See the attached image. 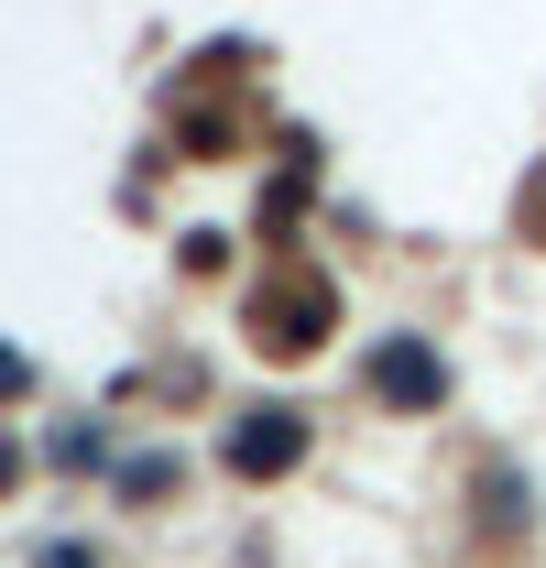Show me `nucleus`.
Wrapping results in <instances>:
<instances>
[{
  "mask_svg": "<svg viewBox=\"0 0 546 568\" xmlns=\"http://www.w3.org/2000/svg\"><path fill=\"white\" fill-rule=\"evenodd\" d=\"M44 568H99V558H88L77 536H55V547H44Z\"/></svg>",
  "mask_w": 546,
  "mask_h": 568,
  "instance_id": "nucleus-7",
  "label": "nucleus"
},
{
  "mask_svg": "<svg viewBox=\"0 0 546 568\" xmlns=\"http://www.w3.org/2000/svg\"><path fill=\"white\" fill-rule=\"evenodd\" d=\"M514 230H525V241H536V252H546V164H536V175H525V219H514Z\"/></svg>",
  "mask_w": 546,
  "mask_h": 568,
  "instance_id": "nucleus-5",
  "label": "nucleus"
},
{
  "mask_svg": "<svg viewBox=\"0 0 546 568\" xmlns=\"http://www.w3.org/2000/svg\"><path fill=\"white\" fill-rule=\"evenodd\" d=\"M11 481H22V437H0V493H11Z\"/></svg>",
  "mask_w": 546,
  "mask_h": 568,
  "instance_id": "nucleus-8",
  "label": "nucleus"
},
{
  "mask_svg": "<svg viewBox=\"0 0 546 568\" xmlns=\"http://www.w3.org/2000/svg\"><path fill=\"white\" fill-rule=\"evenodd\" d=\"M11 394H33V361H22L11 339H0V405H11Z\"/></svg>",
  "mask_w": 546,
  "mask_h": 568,
  "instance_id": "nucleus-6",
  "label": "nucleus"
},
{
  "mask_svg": "<svg viewBox=\"0 0 546 568\" xmlns=\"http://www.w3.org/2000/svg\"><path fill=\"white\" fill-rule=\"evenodd\" d=\"M340 328V284L328 274H284V295H252V351L263 361H306Z\"/></svg>",
  "mask_w": 546,
  "mask_h": 568,
  "instance_id": "nucleus-2",
  "label": "nucleus"
},
{
  "mask_svg": "<svg viewBox=\"0 0 546 568\" xmlns=\"http://www.w3.org/2000/svg\"><path fill=\"white\" fill-rule=\"evenodd\" d=\"M306 448H317V426L295 416V405H252V416L230 426V448H219V459H230L241 481H284V470H295Z\"/></svg>",
  "mask_w": 546,
  "mask_h": 568,
  "instance_id": "nucleus-4",
  "label": "nucleus"
},
{
  "mask_svg": "<svg viewBox=\"0 0 546 568\" xmlns=\"http://www.w3.org/2000/svg\"><path fill=\"white\" fill-rule=\"evenodd\" d=\"M471 514H481V558L536 547V481H525L514 459H481V470H471Z\"/></svg>",
  "mask_w": 546,
  "mask_h": 568,
  "instance_id": "nucleus-3",
  "label": "nucleus"
},
{
  "mask_svg": "<svg viewBox=\"0 0 546 568\" xmlns=\"http://www.w3.org/2000/svg\"><path fill=\"white\" fill-rule=\"evenodd\" d=\"M361 383H372V405L383 416H437L448 394H459V372L437 339H415V328H383L372 351H361Z\"/></svg>",
  "mask_w": 546,
  "mask_h": 568,
  "instance_id": "nucleus-1",
  "label": "nucleus"
}]
</instances>
